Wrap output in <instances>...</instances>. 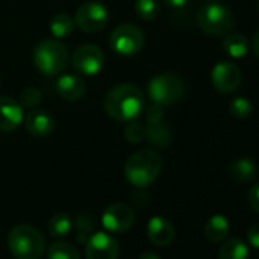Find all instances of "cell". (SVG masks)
I'll return each instance as SVG.
<instances>
[{
  "label": "cell",
  "instance_id": "obj_1",
  "mask_svg": "<svg viewBox=\"0 0 259 259\" xmlns=\"http://www.w3.org/2000/svg\"><path fill=\"white\" fill-rule=\"evenodd\" d=\"M145 108L144 92L133 84H119L110 89L104 98L105 113L119 122L135 120Z\"/></svg>",
  "mask_w": 259,
  "mask_h": 259
},
{
  "label": "cell",
  "instance_id": "obj_2",
  "mask_svg": "<svg viewBox=\"0 0 259 259\" xmlns=\"http://www.w3.org/2000/svg\"><path fill=\"white\" fill-rule=\"evenodd\" d=\"M162 157L153 150H141L128 157L123 166L126 180L136 188H147L153 185L162 171Z\"/></svg>",
  "mask_w": 259,
  "mask_h": 259
},
{
  "label": "cell",
  "instance_id": "obj_3",
  "mask_svg": "<svg viewBox=\"0 0 259 259\" xmlns=\"http://www.w3.org/2000/svg\"><path fill=\"white\" fill-rule=\"evenodd\" d=\"M8 245L16 259H40L45 253V236L31 224H19L10 230Z\"/></svg>",
  "mask_w": 259,
  "mask_h": 259
},
{
  "label": "cell",
  "instance_id": "obj_4",
  "mask_svg": "<svg viewBox=\"0 0 259 259\" xmlns=\"http://www.w3.org/2000/svg\"><path fill=\"white\" fill-rule=\"evenodd\" d=\"M197 23L207 35L224 37L235 26V14L229 7L220 2H209L198 10Z\"/></svg>",
  "mask_w": 259,
  "mask_h": 259
},
{
  "label": "cell",
  "instance_id": "obj_5",
  "mask_svg": "<svg viewBox=\"0 0 259 259\" xmlns=\"http://www.w3.org/2000/svg\"><path fill=\"white\" fill-rule=\"evenodd\" d=\"M67 61L69 51L58 38H45L34 49L35 67L48 76L61 73L66 69Z\"/></svg>",
  "mask_w": 259,
  "mask_h": 259
},
{
  "label": "cell",
  "instance_id": "obj_6",
  "mask_svg": "<svg viewBox=\"0 0 259 259\" xmlns=\"http://www.w3.org/2000/svg\"><path fill=\"white\" fill-rule=\"evenodd\" d=\"M185 90V81L172 72L159 73L148 82V95L151 101L162 107L177 104L183 98Z\"/></svg>",
  "mask_w": 259,
  "mask_h": 259
},
{
  "label": "cell",
  "instance_id": "obj_7",
  "mask_svg": "<svg viewBox=\"0 0 259 259\" xmlns=\"http://www.w3.org/2000/svg\"><path fill=\"white\" fill-rule=\"evenodd\" d=\"M144 43H145L144 32L132 23L116 26L110 35V48L116 54L125 55V57L141 52V49L144 48Z\"/></svg>",
  "mask_w": 259,
  "mask_h": 259
},
{
  "label": "cell",
  "instance_id": "obj_8",
  "mask_svg": "<svg viewBox=\"0 0 259 259\" xmlns=\"http://www.w3.org/2000/svg\"><path fill=\"white\" fill-rule=\"evenodd\" d=\"M108 23V11L107 8L96 0L82 4L75 14V25L89 34H95L102 31Z\"/></svg>",
  "mask_w": 259,
  "mask_h": 259
},
{
  "label": "cell",
  "instance_id": "obj_9",
  "mask_svg": "<svg viewBox=\"0 0 259 259\" xmlns=\"http://www.w3.org/2000/svg\"><path fill=\"white\" fill-rule=\"evenodd\" d=\"M105 57L104 52L95 45H82L72 55V66L81 75L95 76L101 72Z\"/></svg>",
  "mask_w": 259,
  "mask_h": 259
},
{
  "label": "cell",
  "instance_id": "obj_10",
  "mask_svg": "<svg viewBox=\"0 0 259 259\" xmlns=\"http://www.w3.org/2000/svg\"><path fill=\"white\" fill-rule=\"evenodd\" d=\"M135 223V212L125 203L110 204L102 213V226L113 233H123Z\"/></svg>",
  "mask_w": 259,
  "mask_h": 259
},
{
  "label": "cell",
  "instance_id": "obj_11",
  "mask_svg": "<svg viewBox=\"0 0 259 259\" xmlns=\"http://www.w3.org/2000/svg\"><path fill=\"white\" fill-rule=\"evenodd\" d=\"M117 256L119 244L105 232H96L85 241V259H117Z\"/></svg>",
  "mask_w": 259,
  "mask_h": 259
},
{
  "label": "cell",
  "instance_id": "obj_12",
  "mask_svg": "<svg viewBox=\"0 0 259 259\" xmlns=\"http://www.w3.org/2000/svg\"><path fill=\"white\" fill-rule=\"evenodd\" d=\"M212 84L220 93H232L241 84V70L235 63L220 61L212 69Z\"/></svg>",
  "mask_w": 259,
  "mask_h": 259
},
{
  "label": "cell",
  "instance_id": "obj_13",
  "mask_svg": "<svg viewBox=\"0 0 259 259\" xmlns=\"http://www.w3.org/2000/svg\"><path fill=\"white\" fill-rule=\"evenodd\" d=\"M23 107L10 96H0V132L10 133L23 122Z\"/></svg>",
  "mask_w": 259,
  "mask_h": 259
},
{
  "label": "cell",
  "instance_id": "obj_14",
  "mask_svg": "<svg viewBox=\"0 0 259 259\" xmlns=\"http://www.w3.org/2000/svg\"><path fill=\"white\" fill-rule=\"evenodd\" d=\"M23 120H25L26 130L35 138H48L52 135L55 128L54 117L45 110H32L26 114Z\"/></svg>",
  "mask_w": 259,
  "mask_h": 259
},
{
  "label": "cell",
  "instance_id": "obj_15",
  "mask_svg": "<svg viewBox=\"0 0 259 259\" xmlns=\"http://www.w3.org/2000/svg\"><path fill=\"white\" fill-rule=\"evenodd\" d=\"M147 233H148L150 241L154 245L165 247V245H169L172 242L176 230H174V226L169 220H166L163 217H153L148 221Z\"/></svg>",
  "mask_w": 259,
  "mask_h": 259
},
{
  "label": "cell",
  "instance_id": "obj_16",
  "mask_svg": "<svg viewBox=\"0 0 259 259\" xmlns=\"http://www.w3.org/2000/svg\"><path fill=\"white\" fill-rule=\"evenodd\" d=\"M55 89H57L58 95L69 102L79 101L85 95V90H87L84 79L73 73H66L63 76H60L57 79Z\"/></svg>",
  "mask_w": 259,
  "mask_h": 259
},
{
  "label": "cell",
  "instance_id": "obj_17",
  "mask_svg": "<svg viewBox=\"0 0 259 259\" xmlns=\"http://www.w3.org/2000/svg\"><path fill=\"white\" fill-rule=\"evenodd\" d=\"M256 172H257L256 163L248 157L235 159L229 166L230 177L238 183H250V182H253L254 177H256Z\"/></svg>",
  "mask_w": 259,
  "mask_h": 259
},
{
  "label": "cell",
  "instance_id": "obj_18",
  "mask_svg": "<svg viewBox=\"0 0 259 259\" xmlns=\"http://www.w3.org/2000/svg\"><path fill=\"white\" fill-rule=\"evenodd\" d=\"M229 230H230L229 220L221 213L210 217L204 224V235L212 242H220V241L226 239L229 235Z\"/></svg>",
  "mask_w": 259,
  "mask_h": 259
},
{
  "label": "cell",
  "instance_id": "obj_19",
  "mask_svg": "<svg viewBox=\"0 0 259 259\" xmlns=\"http://www.w3.org/2000/svg\"><path fill=\"white\" fill-rule=\"evenodd\" d=\"M145 139L153 147L165 148L171 144L172 133H171L168 125H165L163 122H159V123H153V125L145 126Z\"/></svg>",
  "mask_w": 259,
  "mask_h": 259
},
{
  "label": "cell",
  "instance_id": "obj_20",
  "mask_svg": "<svg viewBox=\"0 0 259 259\" xmlns=\"http://www.w3.org/2000/svg\"><path fill=\"white\" fill-rule=\"evenodd\" d=\"M248 48H250V43L248 40L242 35V34H227L224 35V40H223V49L224 52L232 57V58H242L247 52H248Z\"/></svg>",
  "mask_w": 259,
  "mask_h": 259
},
{
  "label": "cell",
  "instance_id": "obj_21",
  "mask_svg": "<svg viewBox=\"0 0 259 259\" xmlns=\"http://www.w3.org/2000/svg\"><path fill=\"white\" fill-rule=\"evenodd\" d=\"M218 259H248V245L239 238H230L221 245Z\"/></svg>",
  "mask_w": 259,
  "mask_h": 259
},
{
  "label": "cell",
  "instance_id": "obj_22",
  "mask_svg": "<svg viewBox=\"0 0 259 259\" xmlns=\"http://www.w3.org/2000/svg\"><path fill=\"white\" fill-rule=\"evenodd\" d=\"M49 29L52 32V35L55 38H66L69 37L73 29H75V19L70 17L69 14L66 13H61V14H55L52 19H51V23H49Z\"/></svg>",
  "mask_w": 259,
  "mask_h": 259
},
{
  "label": "cell",
  "instance_id": "obj_23",
  "mask_svg": "<svg viewBox=\"0 0 259 259\" xmlns=\"http://www.w3.org/2000/svg\"><path fill=\"white\" fill-rule=\"evenodd\" d=\"M48 259H81L75 245L67 241H54L48 248Z\"/></svg>",
  "mask_w": 259,
  "mask_h": 259
},
{
  "label": "cell",
  "instance_id": "obj_24",
  "mask_svg": "<svg viewBox=\"0 0 259 259\" xmlns=\"http://www.w3.org/2000/svg\"><path fill=\"white\" fill-rule=\"evenodd\" d=\"M72 229V218L66 212H57L49 220V232L54 238L66 236Z\"/></svg>",
  "mask_w": 259,
  "mask_h": 259
},
{
  "label": "cell",
  "instance_id": "obj_25",
  "mask_svg": "<svg viewBox=\"0 0 259 259\" xmlns=\"http://www.w3.org/2000/svg\"><path fill=\"white\" fill-rule=\"evenodd\" d=\"M135 10L142 20H154L160 14L159 0H135Z\"/></svg>",
  "mask_w": 259,
  "mask_h": 259
},
{
  "label": "cell",
  "instance_id": "obj_26",
  "mask_svg": "<svg viewBox=\"0 0 259 259\" xmlns=\"http://www.w3.org/2000/svg\"><path fill=\"white\" fill-rule=\"evenodd\" d=\"M95 223L93 218L89 213H78L75 217V232H76V239L78 242H85L89 239L90 232L93 230Z\"/></svg>",
  "mask_w": 259,
  "mask_h": 259
},
{
  "label": "cell",
  "instance_id": "obj_27",
  "mask_svg": "<svg viewBox=\"0 0 259 259\" xmlns=\"http://www.w3.org/2000/svg\"><path fill=\"white\" fill-rule=\"evenodd\" d=\"M229 110H230L232 116H235L238 119H245L251 114L253 105L245 96H235L229 104Z\"/></svg>",
  "mask_w": 259,
  "mask_h": 259
},
{
  "label": "cell",
  "instance_id": "obj_28",
  "mask_svg": "<svg viewBox=\"0 0 259 259\" xmlns=\"http://www.w3.org/2000/svg\"><path fill=\"white\" fill-rule=\"evenodd\" d=\"M123 133H125V139L132 144H141L142 141H145V126L135 120H130L126 123Z\"/></svg>",
  "mask_w": 259,
  "mask_h": 259
},
{
  "label": "cell",
  "instance_id": "obj_29",
  "mask_svg": "<svg viewBox=\"0 0 259 259\" xmlns=\"http://www.w3.org/2000/svg\"><path fill=\"white\" fill-rule=\"evenodd\" d=\"M41 98H43V95L37 87H28V89H25L22 92L20 102H22V107L25 105V107L32 108V107H35V105H38L41 102Z\"/></svg>",
  "mask_w": 259,
  "mask_h": 259
},
{
  "label": "cell",
  "instance_id": "obj_30",
  "mask_svg": "<svg viewBox=\"0 0 259 259\" xmlns=\"http://www.w3.org/2000/svg\"><path fill=\"white\" fill-rule=\"evenodd\" d=\"M163 116H165V113H163V107H162V105H159V104H154V102H153V105H150V107L147 108V113H145L147 125H153V123H159V122H162V120H163Z\"/></svg>",
  "mask_w": 259,
  "mask_h": 259
},
{
  "label": "cell",
  "instance_id": "obj_31",
  "mask_svg": "<svg viewBox=\"0 0 259 259\" xmlns=\"http://www.w3.org/2000/svg\"><path fill=\"white\" fill-rule=\"evenodd\" d=\"M247 241L253 248H259V223L253 224L247 230Z\"/></svg>",
  "mask_w": 259,
  "mask_h": 259
},
{
  "label": "cell",
  "instance_id": "obj_32",
  "mask_svg": "<svg viewBox=\"0 0 259 259\" xmlns=\"http://www.w3.org/2000/svg\"><path fill=\"white\" fill-rule=\"evenodd\" d=\"M248 204L256 213H259V183L254 185L250 189V192H248Z\"/></svg>",
  "mask_w": 259,
  "mask_h": 259
},
{
  "label": "cell",
  "instance_id": "obj_33",
  "mask_svg": "<svg viewBox=\"0 0 259 259\" xmlns=\"http://www.w3.org/2000/svg\"><path fill=\"white\" fill-rule=\"evenodd\" d=\"M163 2H165L168 7L174 8V10H182V8H185V7L189 5L191 0H163Z\"/></svg>",
  "mask_w": 259,
  "mask_h": 259
},
{
  "label": "cell",
  "instance_id": "obj_34",
  "mask_svg": "<svg viewBox=\"0 0 259 259\" xmlns=\"http://www.w3.org/2000/svg\"><path fill=\"white\" fill-rule=\"evenodd\" d=\"M253 52L256 54V57L259 58V31L256 32L254 38H253Z\"/></svg>",
  "mask_w": 259,
  "mask_h": 259
},
{
  "label": "cell",
  "instance_id": "obj_35",
  "mask_svg": "<svg viewBox=\"0 0 259 259\" xmlns=\"http://www.w3.org/2000/svg\"><path fill=\"white\" fill-rule=\"evenodd\" d=\"M139 259H160V256L156 254V253H153V251H145V253L141 254Z\"/></svg>",
  "mask_w": 259,
  "mask_h": 259
},
{
  "label": "cell",
  "instance_id": "obj_36",
  "mask_svg": "<svg viewBox=\"0 0 259 259\" xmlns=\"http://www.w3.org/2000/svg\"><path fill=\"white\" fill-rule=\"evenodd\" d=\"M0 84H2V81H0Z\"/></svg>",
  "mask_w": 259,
  "mask_h": 259
}]
</instances>
